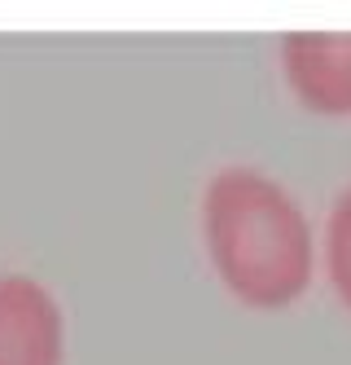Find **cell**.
I'll use <instances>...</instances> for the list:
<instances>
[{
  "label": "cell",
  "mask_w": 351,
  "mask_h": 365,
  "mask_svg": "<svg viewBox=\"0 0 351 365\" xmlns=\"http://www.w3.org/2000/svg\"><path fill=\"white\" fill-rule=\"evenodd\" d=\"M0 365H62V312L31 277H0Z\"/></svg>",
  "instance_id": "7a4b0ae2"
},
{
  "label": "cell",
  "mask_w": 351,
  "mask_h": 365,
  "mask_svg": "<svg viewBox=\"0 0 351 365\" xmlns=\"http://www.w3.org/2000/svg\"><path fill=\"white\" fill-rule=\"evenodd\" d=\"M206 247L215 273L246 304L277 308L303 295L312 277L308 220L277 180L251 168H229L206 185Z\"/></svg>",
  "instance_id": "6da1fadb"
},
{
  "label": "cell",
  "mask_w": 351,
  "mask_h": 365,
  "mask_svg": "<svg viewBox=\"0 0 351 365\" xmlns=\"http://www.w3.org/2000/svg\"><path fill=\"white\" fill-rule=\"evenodd\" d=\"M285 75L312 110L351 115V36L342 31H303L285 40Z\"/></svg>",
  "instance_id": "3957f363"
},
{
  "label": "cell",
  "mask_w": 351,
  "mask_h": 365,
  "mask_svg": "<svg viewBox=\"0 0 351 365\" xmlns=\"http://www.w3.org/2000/svg\"><path fill=\"white\" fill-rule=\"evenodd\" d=\"M325 255H330V277H334V286H338V295H342V304L351 308V185H347V194L338 198L334 216H330Z\"/></svg>",
  "instance_id": "277c9868"
}]
</instances>
